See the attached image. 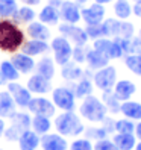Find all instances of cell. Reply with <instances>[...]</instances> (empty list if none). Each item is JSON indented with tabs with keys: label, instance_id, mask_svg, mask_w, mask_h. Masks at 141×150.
<instances>
[{
	"label": "cell",
	"instance_id": "cell-1",
	"mask_svg": "<svg viewBox=\"0 0 141 150\" xmlns=\"http://www.w3.org/2000/svg\"><path fill=\"white\" fill-rule=\"evenodd\" d=\"M24 44V32L15 21L0 20V50L15 53Z\"/></svg>",
	"mask_w": 141,
	"mask_h": 150
},
{
	"label": "cell",
	"instance_id": "cell-2",
	"mask_svg": "<svg viewBox=\"0 0 141 150\" xmlns=\"http://www.w3.org/2000/svg\"><path fill=\"white\" fill-rule=\"evenodd\" d=\"M55 129L62 137H77V135L84 134V130H85L81 118L74 114V111H67V112L56 115Z\"/></svg>",
	"mask_w": 141,
	"mask_h": 150
},
{
	"label": "cell",
	"instance_id": "cell-3",
	"mask_svg": "<svg viewBox=\"0 0 141 150\" xmlns=\"http://www.w3.org/2000/svg\"><path fill=\"white\" fill-rule=\"evenodd\" d=\"M79 112H81V115L88 121L102 123L105 120V117H106L108 109L99 97L91 94V96L85 97V99H82V103H81V106H79Z\"/></svg>",
	"mask_w": 141,
	"mask_h": 150
},
{
	"label": "cell",
	"instance_id": "cell-4",
	"mask_svg": "<svg viewBox=\"0 0 141 150\" xmlns=\"http://www.w3.org/2000/svg\"><path fill=\"white\" fill-rule=\"evenodd\" d=\"M50 49L53 50V61L58 65H65L72 61V53H73V46L67 38L62 35L53 38L50 42Z\"/></svg>",
	"mask_w": 141,
	"mask_h": 150
},
{
	"label": "cell",
	"instance_id": "cell-5",
	"mask_svg": "<svg viewBox=\"0 0 141 150\" xmlns=\"http://www.w3.org/2000/svg\"><path fill=\"white\" fill-rule=\"evenodd\" d=\"M52 102L56 108H59L62 112L74 111L76 108V97L72 88L68 86H58L52 90Z\"/></svg>",
	"mask_w": 141,
	"mask_h": 150
},
{
	"label": "cell",
	"instance_id": "cell-6",
	"mask_svg": "<svg viewBox=\"0 0 141 150\" xmlns=\"http://www.w3.org/2000/svg\"><path fill=\"white\" fill-rule=\"evenodd\" d=\"M93 82L102 93L103 91H112L114 85H115V82H117V70H115V67L106 65V67L97 70L93 76Z\"/></svg>",
	"mask_w": 141,
	"mask_h": 150
},
{
	"label": "cell",
	"instance_id": "cell-7",
	"mask_svg": "<svg viewBox=\"0 0 141 150\" xmlns=\"http://www.w3.org/2000/svg\"><path fill=\"white\" fill-rule=\"evenodd\" d=\"M59 33L62 35L64 38H67L70 42H73L74 46H85L88 42V37H86V32L85 29L79 28L77 24H67V23H62L59 24Z\"/></svg>",
	"mask_w": 141,
	"mask_h": 150
},
{
	"label": "cell",
	"instance_id": "cell-8",
	"mask_svg": "<svg viewBox=\"0 0 141 150\" xmlns=\"http://www.w3.org/2000/svg\"><path fill=\"white\" fill-rule=\"evenodd\" d=\"M28 109L33 115H43L49 118H52L56 112V106L53 105V102H50L46 97H32L28 105Z\"/></svg>",
	"mask_w": 141,
	"mask_h": 150
},
{
	"label": "cell",
	"instance_id": "cell-9",
	"mask_svg": "<svg viewBox=\"0 0 141 150\" xmlns=\"http://www.w3.org/2000/svg\"><path fill=\"white\" fill-rule=\"evenodd\" d=\"M58 11L59 20L67 24H77L81 21V5H77L74 0H64Z\"/></svg>",
	"mask_w": 141,
	"mask_h": 150
},
{
	"label": "cell",
	"instance_id": "cell-10",
	"mask_svg": "<svg viewBox=\"0 0 141 150\" xmlns=\"http://www.w3.org/2000/svg\"><path fill=\"white\" fill-rule=\"evenodd\" d=\"M105 6L99 5V3H93L86 8H81V20H84V23L86 26L91 24H100L105 20Z\"/></svg>",
	"mask_w": 141,
	"mask_h": 150
},
{
	"label": "cell",
	"instance_id": "cell-11",
	"mask_svg": "<svg viewBox=\"0 0 141 150\" xmlns=\"http://www.w3.org/2000/svg\"><path fill=\"white\" fill-rule=\"evenodd\" d=\"M8 93L12 96L17 106L28 108V105L32 99V93L26 86L20 85L18 82H8Z\"/></svg>",
	"mask_w": 141,
	"mask_h": 150
},
{
	"label": "cell",
	"instance_id": "cell-12",
	"mask_svg": "<svg viewBox=\"0 0 141 150\" xmlns=\"http://www.w3.org/2000/svg\"><path fill=\"white\" fill-rule=\"evenodd\" d=\"M40 146L43 150H67V139L59 134H46L40 138Z\"/></svg>",
	"mask_w": 141,
	"mask_h": 150
},
{
	"label": "cell",
	"instance_id": "cell-13",
	"mask_svg": "<svg viewBox=\"0 0 141 150\" xmlns=\"http://www.w3.org/2000/svg\"><path fill=\"white\" fill-rule=\"evenodd\" d=\"M137 91V85L129 81V79H121V81H117L115 85L112 88L114 96L117 97L120 102H128L132 96Z\"/></svg>",
	"mask_w": 141,
	"mask_h": 150
},
{
	"label": "cell",
	"instance_id": "cell-14",
	"mask_svg": "<svg viewBox=\"0 0 141 150\" xmlns=\"http://www.w3.org/2000/svg\"><path fill=\"white\" fill-rule=\"evenodd\" d=\"M26 88H28L32 94H47V93L52 91V83H50L49 79L35 73L29 77Z\"/></svg>",
	"mask_w": 141,
	"mask_h": 150
},
{
	"label": "cell",
	"instance_id": "cell-15",
	"mask_svg": "<svg viewBox=\"0 0 141 150\" xmlns=\"http://www.w3.org/2000/svg\"><path fill=\"white\" fill-rule=\"evenodd\" d=\"M12 65L17 68L20 74H29L35 70V61L33 58L24 55V53H14L11 58Z\"/></svg>",
	"mask_w": 141,
	"mask_h": 150
},
{
	"label": "cell",
	"instance_id": "cell-16",
	"mask_svg": "<svg viewBox=\"0 0 141 150\" xmlns=\"http://www.w3.org/2000/svg\"><path fill=\"white\" fill-rule=\"evenodd\" d=\"M109 58L106 55L100 53V52H97L96 49H86V58H85V62L88 64V68L90 70H100L103 67L109 65Z\"/></svg>",
	"mask_w": 141,
	"mask_h": 150
},
{
	"label": "cell",
	"instance_id": "cell-17",
	"mask_svg": "<svg viewBox=\"0 0 141 150\" xmlns=\"http://www.w3.org/2000/svg\"><path fill=\"white\" fill-rule=\"evenodd\" d=\"M50 50V46L47 44V41H38V40H29L24 41V44L21 46V53L28 55L30 58L38 56V55H44Z\"/></svg>",
	"mask_w": 141,
	"mask_h": 150
},
{
	"label": "cell",
	"instance_id": "cell-18",
	"mask_svg": "<svg viewBox=\"0 0 141 150\" xmlns=\"http://www.w3.org/2000/svg\"><path fill=\"white\" fill-rule=\"evenodd\" d=\"M26 33L29 35L30 40L47 41L50 38V29H49V26L43 24L41 21H32L30 24H28Z\"/></svg>",
	"mask_w": 141,
	"mask_h": 150
},
{
	"label": "cell",
	"instance_id": "cell-19",
	"mask_svg": "<svg viewBox=\"0 0 141 150\" xmlns=\"http://www.w3.org/2000/svg\"><path fill=\"white\" fill-rule=\"evenodd\" d=\"M17 105L12 99V96L8 91H0V118H11L15 111Z\"/></svg>",
	"mask_w": 141,
	"mask_h": 150
},
{
	"label": "cell",
	"instance_id": "cell-20",
	"mask_svg": "<svg viewBox=\"0 0 141 150\" xmlns=\"http://www.w3.org/2000/svg\"><path fill=\"white\" fill-rule=\"evenodd\" d=\"M40 135H37L32 129L24 130L18 138V147L20 150H37L40 146Z\"/></svg>",
	"mask_w": 141,
	"mask_h": 150
},
{
	"label": "cell",
	"instance_id": "cell-21",
	"mask_svg": "<svg viewBox=\"0 0 141 150\" xmlns=\"http://www.w3.org/2000/svg\"><path fill=\"white\" fill-rule=\"evenodd\" d=\"M35 73L52 81L55 76V61L49 56L41 58L38 61V64H35Z\"/></svg>",
	"mask_w": 141,
	"mask_h": 150
},
{
	"label": "cell",
	"instance_id": "cell-22",
	"mask_svg": "<svg viewBox=\"0 0 141 150\" xmlns=\"http://www.w3.org/2000/svg\"><path fill=\"white\" fill-rule=\"evenodd\" d=\"M120 112L126 118H129V120H138V121H141V103H138V102H134V100L121 102Z\"/></svg>",
	"mask_w": 141,
	"mask_h": 150
},
{
	"label": "cell",
	"instance_id": "cell-23",
	"mask_svg": "<svg viewBox=\"0 0 141 150\" xmlns=\"http://www.w3.org/2000/svg\"><path fill=\"white\" fill-rule=\"evenodd\" d=\"M38 21L46 26H56L59 23V11L50 5L44 6L38 14Z\"/></svg>",
	"mask_w": 141,
	"mask_h": 150
},
{
	"label": "cell",
	"instance_id": "cell-24",
	"mask_svg": "<svg viewBox=\"0 0 141 150\" xmlns=\"http://www.w3.org/2000/svg\"><path fill=\"white\" fill-rule=\"evenodd\" d=\"M112 143L117 146L118 150H134L137 146V138L134 134H115Z\"/></svg>",
	"mask_w": 141,
	"mask_h": 150
},
{
	"label": "cell",
	"instance_id": "cell-25",
	"mask_svg": "<svg viewBox=\"0 0 141 150\" xmlns=\"http://www.w3.org/2000/svg\"><path fill=\"white\" fill-rule=\"evenodd\" d=\"M61 76L68 82H74V81H81L84 77V70L79 67L76 62H68L65 65H62L61 70Z\"/></svg>",
	"mask_w": 141,
	"mask_h": 150
},
{
	"label": "cell",
	"instance_id": "cell-26",
	"mask_svg": "<svg viewBox=\"0 0 141 150\" xmlns=\"http://www.w3.org/2000/svg\"><path fill=\"white\" fill-rule=\"evenodd\" d=\"M52 127V121L49 117H43V115H33L32 123H30V129L35 132L37 135L43 137L49 134V130Z\"/></svg>",
	"mask_w": 141,
	"mask_h": 150
},
{
	"label": "cell",
	"instance_id": "cell-27",
	"mask_svg": "<svg viewBox=\"0 0 141 150\" xmlns=\"http://www.w3.org/2000/svg\"><path fill=\"white\" fill-rule=\"evenodd\" d=\"M76 99H85V97L93 94V82L90 81V77H82L81 81H77V83L72 88Z\"/></svg>",
	"mask_w": 141,
	"mask_h": 150
},
{
	"label": "cell",
	"instance_id": "cell-28",
	"mask_svg": "<svg viewBox=\"0 0 141 150\" xmlns=\"http://www.w3.org/2000/svg\"><path fill=\"white\" fill-rule=\"evenodd\" d=\"M114 14L117 20L125 21L132 15V5L129 0H115L114 2Z\"/></svg>",
	"mask_w": 141,
	"mask_h": 150
},
{
	"label": "cell",
	"instance_id": "cell-29",
	"mask_svg": "<svg viewBox=\"0 0 141 150\" xmlns=\"http://www.w3.org/2000/svg\"><path fill=\"white\" fill-rule=\"evenodd\" d=\"M0 74L6 82H17L20 77V73L17 71V68L12 65L11 61H2L0 62Z\"/></svg>",
	"mask_w": 141,
	"mask_h": 150
},
{
	"label": "cell",
	"instance_id": "cell-30",
	"mask_svg": "<svg viewBox=\"0 0 141 150\" xmlns=\"http://www.w3.org/2000/svg\"><path fill=\"white\" fill-rule=\"evenodd\" d=\"M35 17H37V14H35V11L32 9L30 6H20L18 9H17L15 15L12 17L14 21L17 23H23V24H30L32 21H35Z\"/></svg>",
	"mask_w": 141,
	"mask_h": 150
},
{
	"label": "cell",
	"instance_id": "cell-31",
	"mask_svg": "<svg viewBox=\"0 0 141 150\" xmlns=\"http://www.w3.org/2000/svg\"><path fill=\"white\" fill-rule=\"evenodd\" d=\"M11 125L14 127H17L18 130L24 132V130H28L30 129V123H32V117L29 115V114H26V112H15L14 115L11 117Z\"/></svg>",
	"mask_w": 141,
	"mask_h": 150
},
{
	"label": "cell",
	"instance_id": "cell-32",
	"mask_svg": "<svg viewBox=\"0 0 141 150\" xmlns=\"http://www.w3.org/2000/svg\"><path fill=\"white\" fill-rule=\"evenodd\" d=\"M17 9H18L17 0H0V20L12 18Z\"/></svg>",
	"mask_w": 141,
	"mask_h": 150
},
{
	"label": "cell",
	"instance_id": "cell-33",
	"mask_svg": "<svg viewBox=\"0 0 141 150\" xmlns=\"http://www.w3.org/2000/svg\"><path fill=\"white\" fill-rule=\"evenodd\" d=\"M102 102H103V105L106 106V109L109 111V112H112V114H117V112H120V100L117 99L115 96H114V93L112 91H103V94H102Z\"/></svg>",
	"mask_w": 141,
	"mask_h": 150
},
{
	"label": "cell",
	"instance_id": "cell-34",
	"mask_svg": "<svg viewBox=\"0 0 141 150\" xmlns=\"http://www.w3.org/2000/svg\"><path fill=\"white\" fill-rule=\"evenodd\" d=\"M125 65H126L134 74L141 76V58H140L137 53L126 55V58H125Z\"/></svg>",
	"mask_w": 141,
	"mask_h": 150
},
{
	"label": "cell",
	"instance_id": "cell-35",
	"mask_svg": "<svg viewBox=\"0 0 141 150\" xmlns=\"http://www.w3.org/2000/svg\"><path fill=\"white\" fill-rule=\"evenodd\" d=\"M114 129H115V132H118V134H134L135 132V123L129 118L117 120L114 123Z\"/></svg>",
	"mask_w": 141,
	"mask_h": 150
},
{
	"label": "cell",
	"instance_id": "cell-36",
	"mask_svg": "<svg viewBox=\"0 0 141 150\" xmlns=\"http://www.w3.org/2000/svg\"><path fill=\"white\" fill-rule=\"evenodd\" d=\"M86 32V37L88 40H99V38H106L105 35V29H103V24H91V26H86L85 28Z\"/></svg>",
	"mask_w": 141,
	"mask_h": 150
},
{
	"label": "cell",
	"instance_id": "cell-37",
	"mask_svg": "<svg viewBox=\"0 0 141 150\" xmlns=\"http://www.w3.org/2000/svg\"><path fill=\"white\" fill-rule=\"evenodd\" d=\"M85 132V138L86 139H96V141H99V139H105L108 135V132L105 130L103 127H88Z\"/></svg>",
	"mask_w": 141,
	"mask_h": 150
},
{
	"label": "cell",
	"instance_id": "cell-38",
	"mask_svg": "<svg viewBox=\"0 0 141 150\" xmlns=\"http://www.w3.org/2000/svg\"><path fill=\"white\" fill-rule=\"evenodd\" d=\"M134 33H135V28H134V24L129 23L128 20L121 21V24H120V32H118V38L132 40V38H134Z\"/></svg>",
	"mask_w": 141,
	"mask_h": 150
},
{
	"label": "cell",
	"instance_id": "cell-39",
	"mask_svg": "<svg viewBox=\"0 0 141 150\" xmlns=\"http://www.w3.org/2000/svg\"><path fill=\"white\" fill-rule=\"evenodd\" d=\"M70 150H93V144L86 138H79L70 144Z\"/></svg>",
	"mask_w": 141,
	"mask_h": 150
},
{
	"label": "cell",
	"instance_id": "cell-40",
	"mask_svg": "<svg viewBox=\"0 0 141 150\" xmlns=\"http://www.w3.org/2000/svg\"><path fill=\"white\" fill-rule=\"evenodd\" d=\"M85 58H86V49L85 46H74L73 47V53H72V59L74 61L76 64H82L85 62Z\"/></svg>",
	"mask_w": 141,
	"mask_h": 150
},
{
	"label": "cell",
	"instance_id": "cell-41",
	"mask_svg": "<svg viewBox=\"0 0 141 150\" xmlns=\"http://www.w3.org/2000/svg\"><path fill=\"white\" fill-rule=\"evenodd\" d=\"M93 150H118V149H117V146L114 144L111 139L105 138V139L96 141V144L93 146Z\"/></svg>",
	"mask_w": 141,
	"mask_h": 150
},
{
	"label": "cell",
	"instance_id": "cell-42",
	"mask_svg": "<svg viewBox=\"0 0 141 150\" xmlns=\"http://www.w3.org/2000/svg\"><path fill=\"white\" fill-rule=\"evenodd\" d=\"M23 134L21 130H18L17 127H14L12 125L9 126V127H6L5 129V132H3V137L8 139V141H18V138H20V135Z\"/></svg>",
	"mask_w": 141,
	"mask_h": 150
},
{
	"label": "cell",
	"instance_id": "cell-43",
	"mask_svg": "<svg viewBox=\"0 0 141 150\" xmlns=\"http://www.w3.org/2000/svg\"><path fill=\"white\" fill-rule=\"evenodd\" d=\"M102 123H103V129L106 130L108 134H109L111 130H115V129H114V123H115V121H112L111 118H108V117H105V120H103Z\"/></svg>",
	"mask_w": 141,
	"mask_h": 150
},
{
	"label": "cell",
	"instance_id": "cell-44",
	"mask_svg": "<svg viewBox=\"0 0 141 150\" xmlns=\"http://www.w3.org/2000/svg\"><path fill=\"white\" fill-rule=\"evenodd\" d=\"M132 14H134L135 17H138V18H141V3L132 5Z\"/></svg>",
	"mask_w": 141,
	"mask_h": 150
},
{
	"label": "cell",
	"instance_id": "cell-45",
	"mask_svg": "<svg viewBox=\"0 0 141 150\" xmlns=\"http://www.w3.org/2000/svg\"><path fill=\"white\" fill-rule=\"evenodd\" d=\"M20 2H23L26 6H37L43 2V0H20Z\"/></svg>",
	"mask_w": 141,
	"mask_h": 150
},
{
	"label": "cell",
	"instance_id": "cell-46",
	"mask_svg": "<svg viewBox=\"0 0 141 150\" xmlns=\"http://www.w3.org/2000/svg\"><path fill=\"white\" fill-rule=\"evenodd\" d=\"M135 138H138L141 141V121H138V125H135V132H134Z\"/></svg>",
	"mask_w": 141,
	"mask_h": 150
},
{
	"label": "cell",
	"instance_id": "cell-47",
	"mask_svg": "<svg viewBox=\"0 0 141 150\" xmlns=\"http://www.w3.org/2000/svg\"><path fill=\"white\" fill-rule=\"evenodd\" d=\"M62 2H64V0H49V3H47V5H50V6L56 8V9H59V6L62 5Z\"/></svg>",
	"mask_w": 141,
	"mask_h": 150
},
{
	"label": "cell",
	"instance_id": "cell-48",
	"mask_svg": "<svg viewBox=\"0 0 141 150\" xmlns=\"http://www.w3.org/2000/svg\"><path fill=\"white\" fill-rule=\"evenodd\" d=\"M5 129H6V125H5V120H3V118H0V137L3 135V132H5Z\"/></svg>",
	"mask_w": 141,
	"mask_h": 150
},
{
	"label": "cell",
	"instance_id": "cell-49",
	"mask_svg": "<svg viewBox=\"0 0 141 150\" xmlns=\"http://www.w3.org/2000/svg\"><path fill=\"white\" fill-rule=\"evenodd\" d=\"M114 0H94V3H99V5H108V3H112Z\"/></svg>",
	"mask_w": 141,
	"mask_h": 150
},
{
	"label": "cell",
	"instance_id": "cell-50",
	"mask_svg": "<svg viewBox=\"0 0 141 150\" xmlns=\"http://www.w3.org/2000/svg\"><path fill=\"white\" fill-rule=\"evenodd\" d=\"M74 2L77 3V5H84V3H86L88 0H74Z\"/></svg>",
	"mask_w": 141,
	"mask_h": 150
},
{
	"label": "cell",
	"instance_id": "cell-51",
	"mask_svg": "<svg viewBox=\"0 0 141 150\" xmlns=\"http://www.w3.org/2000/svg\"><path fill=\"white\" fill-rule=\"evenodd\" d=\"M3 83H6V81H5V79L2 77V74H0V86H2Z\"/></svg>",
	"mask_w": 141,
	"mask_h": 150
},
{
	"label": "cell",
	"instance_id": "cell-52",
	"mask_svg": "<svg viewBox=\"0 0 141 150\" xmlns=\"http://www.w3.org/2000/svg\"><path fill=\"white\" fill-rule=\"evenodd\" d=\"M134 150H141V141H140V143L135 146V149H134Z\"/></svg>",
	"mask_w": 141,
	"mask_h": 150
},
{
	"label": "cell",
	"instance_id": "cell-53",
	"mask_svg": "<svg viewBox=\"0 0 141 150\" xmlns=\"http://www.w3.org/2000/svg\"><path fill=\"white\" fill-rule=\"evenodd\" d=\"M138 38H140V41H141V30H140V33H138Z\"/></svg>",
	"mask_w": 141,
	"mask_h": 150
},
{
	"label": "cell",
	"instance_id": "cell-54",
	"mask_svg": "<svg viewBox=\"0 0 141 150\" xmlns=\"http://www.w3.org/2000/svg\"><path fill=\"white\" fill-rule=\"evenodd\" d=\"M134 2H135V3H141V0H134Z\"/></svg>",
	"mask_w": 141,
	"mask_h": 150
},
{
	"label": "cell",
	"instance_id": "cell-55",
	"mask_svg": "<svg viewBox=\"0 0 141 150\" xmlns=\"http://www.w3.org/2000/svg\"><path fill=\"white\" fill-rule=\"evenodd\" d=\"M0 150H2V149H0Z\"/></svg>",
	"mask_w": 141,
	"mask_h": 150
}]
</instances>
